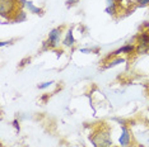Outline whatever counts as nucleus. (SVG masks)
Segmentation results:
<instances>
[{"mask_svg":"<svg viewBox=\"0 0 149 147\" xmlns=\"http://www.w3.org/2000/svg\"><path fill=\"white\" fill-rule=\"evenodd\" d=\"M94 147H112V139L107 127H102L91 138Z\"/></svg>","mask_w":149,"mask_h":147,"instance_id":"f257e3e1","label":"nucleus"},{"mask_svg":"<svg viewBox=\"0 0 149 147\" xmlns=\"http://www.w3.org/2000/svg\"><path fill=\"white\" fill-rule=\"evenodd\" d=\"M17 5H21L19 0H0V13L3 18H14V15L19 12Z\"/></svg>","mask_w":149,"mask_h":147,"instance_id":"f03ea898","label":"nucleus"},{"mask_svg":"<svg viewBox=\"0 0 149 147\" xmlns=\"http://www.w3.org/2000/svg\"><path fill=\"white\" fill-rule=\"evenodd\" d=\"M63 33H64V27H55L52 28L49 33L47 41L43 42V47H49V48H56L59 47L60 42H63Z\"/></svg>","mask_w":149,"mask_h":147,"instance_id":"7ed1b4c3","label":"nucleus"},{"mask_svg":"<svg viewBox=\"0 0 149 147\" xmlns=\"http://www.w3.org/2000/svg\"><path fill=\"white\" fill-rule=\"evenodd\" d=\"M136 53L144 55L149 52V32L141 31L136 37Z\"/></svg>","mask_w":149,"mask_h":147,"instance_id":"20e7f679","label":"nucleus"},{"mask_svg":"<svg viewBox=\"0 0 149 147\" xmlns=\"http://www.w3.org/2000/svg\"><path fill=\"white\" fill-rule=\"evenodd\" d=\"M131 131L126 124H121L120 127V137H118V146L120 147H130L131 146Z\"/></svg>","mask_w":149,"mask_h":147,"instance_id":"39448f33","label":"nucleus"},{"mask_svg":"<svg viewBox=\"0 0 149 147\" xmlns=\"http://www.w3.org/2000/svg\"><path fill=\"white\" fill-rule=\"evenodd\" d=\"M136 51V45H133V43H127V45L123 46L118 49H116L115 52H112L110 56H107V58H112V57H117V56L121 55H131Z\"/></svg>","mask_w":149,"mask_h":147,"instance_id":"423d86ee","label":"nucleus"},{"mask_svg":"<svg viewBox=\"0 0 149 147\" xmlns=\"http://www.w3.org/2000/svg\"><path fill=\"white\" fill-rule=\"evenodd\" d=\"M21 3V6L22 8H26L27 10L32 14H38V15H42L43 14V9L40 8V6H36L32 1H27V0H19Z\"/></svg>","mask_w":149,"mask_h":147,"instance_id":"0eeeda50","label":"nucleus"},{"mask_svg":"<svg viewBox=\"0 0 149 147\" xmlns=\"http://www.w3.org/2000/svg\"><path fill=\"white\" fill-rule=\"evenodd\" d=\"M61 45L64 47H73L74 45H75V38H74V34H73V29H68V32L65 33V36H64L63 38V42Z\"/></svg>","mask_w":149,"mask_h":147,"instance_id":"6e6552de","label":"nucleus"},{"mask_svg":"<svg viewBox=\"0 0 149 147\" xmlns=\"http://www.w3.org/2000/svg\"><path fill=\"white\" fill-rule=\"evenodd\" d=\"M117 0H106V13L110 15H116L117 13Z\"/></svg>","mask_w":149,"mask_h":147,"instance_id":"1a4fd4ad","label":"nucleus"},{"mask_svg":"<svg viewBox=\"0 0 149 147\" xmlns=\"http://www.w3.org/2000/svg\"><path fill=\"white\" fill-rule=\"evenodd\" d=\"M121 62H125V58L121 57V56H117V57H112L110 61L106 62V65H103V69H110V67H113V66L118 65Z\"/></svg>","mask_w":149,"mask_h":147,"instance_id":"9d476101","label":"nucleus"},{"mask_svg":"<svg viewBox=\"0 0 149 147\" xmlns=\"http://www.w3.org/2000/svg\"><path fill=\"white\" fill-rule=\"evenodd\" d=\"M26 19H27V13L21 9V10H19V12L14 15V18H13L12 21H13V22H15V23H18V22L21 23V22H24Z\"/></svg>","mask_w":149,"mask_h":147,"instance_id":"9b49d317","label":"nucleus"},{"mask_svg":"<svg viewBox=\"0 0 149 147\" xmlns=\"http://www.w3.org/2000/svg\"><path fill=\"white\" fill-rule=\"evenodd\" d=\"M52 84H54V81H46V82H43V84H40L38 85V89H41V90L47 89V88H50Z\"/></svg>","mask_w":149,"mask_h":147,"instance_id":"f8f14e48","label":"nucleus"},{"mask_svg":"<svg viewBox=\"0 0 149 147\" xmlns=\"http://www.w3.org/2000/svg\"><path fill=\"white\" fill-rule=\"evenodd\" d=\"M138 6L140 8H144V6H148L149 5V0H138Z\"/></svg>","mask_w":149,"mask_h":147,"instance_id":"ddd939ff","label":"nucleus"},{"mask_svg":"<svg viewBox=\"0 0 149 147\" xmlns=\"http://www.w3.org/2000/svg\"><path fill=\"white\" fill-rule=\"evenodd\" d=\"M13 127L15 128V131H17V132H19L21 127H19V121H18V119H14V121H13Z\"/></svg>","mask_w":149,"mask_h":147,"instance_id":"4468645a","label":"nucleus"},{"mask_svg":"<svg viewBox=\"0 0 149 147\" xmlns=\"http://www.w3.org/2000/svg\"><path fill=\"white\" fill-rule=\"evenodd\" d=\"M78 1H79V0H66V5L68 6H72L74 4H77Z\"/></svg>","mask_w":149,"mask_h":147,"instance_id":"2eb2a0df","label":"nucleus"},{"mask_svg":"<svg viewBox=\"0 0 149 147\" xmlns=\"http://www.w3.org/2000/svg\"><path fill=\"white\" fill-rule=\"evenodd\" d=\"M80 52H84V53H89V52H92V49H91V48H82V49H80Z\"/></svg>","mask_w":149,"mask_h":147,"instance_id":"dca6fc26","label":"nucleus"},{"mask_svg":"<svg viewBox=\"0 0 149 147\" xmlns=\"http://www.w3.org/2000/svg\"><path fill=\"white\" fill-rule=\"evenodd\" d=\"M117 1H123V0H117Z\"/></svg>","mask_w":149,"mask_h":147,"instance_id":"f3484780","label":"nucleus"}]
</instances>
